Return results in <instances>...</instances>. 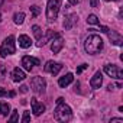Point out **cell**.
Here are the masks:
<instances>
[{"label":"cell","mask_w":123,"mask_h":123,"mask_svg":"<svg viewBox=\"0 0 123 123\" xmlns=\"http://www.w3.org/2000/svg\"><path fill=\"white\" fill-rule=\"evenodd\" d=\"M29 120H31V114H29V111H25L23 117H22V123H28Z\"/></svg>","instance_id":"24"},{"label":"cell","mask_w":123,"mask_h":123,"mask_svg":"<svg viewBox=\"0 0 123 123\" xmlns=\"http://www.w3.org/2000/svg\"><path fill=\"white\" fill-rule=\"evenodd\" d=\"M54 117H55V120H58V122H68V120H71V117H73L71 107L67 106L64 101L56 103V109H55V111H54Z\"/></svg>","instance_id":"2"},{"label":"cell","mask_w":123,"mask_h":123,"mask_svg":"<svg viewBox=\"0 0 123 123\" xmlns=\"http://www.w3.org/2000/svg\"><path fill=\"white\" fill-rule=\"evenodd\" d=\"M31 87L32 90L36 93V94H42L45 93V88H46V81L43 77H33L31 80Z\"/></svg>","instance_id":"5"},{"label":"cell","mask_w":123,"mask_h":123,"mask_svg":"<svg viewBox=\"0 0 123 123\" xmlns=\"http://www.w3.org/2000/svg\"><path fill=\"white\" fill-rule=\"evenodd\" d=\"M73 80H74V75L71 74V73H67L64 77H61L59 80H58V86L59 87H67V86H70L71 83H73Z\"/></svg>","instance_id":"14"},{"label":"cell","mask_w":123,"mask_h":123,"mask_svg":"<svg viewBox=\"0 0 123 123\" xmlns=\"http://www.w3.org/2000/svg\"><path fill=\"white\" fill-rule=\"evenodd\" d=\"M104 2H111V0H104ZM113 2H117V0H113Z\"/></svg>","instance_id":"34"},{"label":"cell","mask_w":123,"mask_h":123,"mask_svg":"<svg viewBox=\"0 0 123 123\" xmlns=\"http://www.w3.org/2000/svg\"><path fill=\"white\" fill-rule=\"evenodd\" d=\"M10 113L9 103H0V116H7Z\"/></svg>","instance_id":"17"},{"label":"cell","mask_w":123,"mask_h":123,"mask_svg":"<svg viewBox=\"0 0 123 123\" xmlns=\"http://www.w3.org/2000/svg\"><path fill=\"white\" fill-rule=\"evenodd\" d=\"M26 78V74L20 70V68H15L13 71H12V80L15 81V83H19V81H23Z\"/></svg>","instance_id":"15"},{"label":"cell","mask_w":123,"mask_h":123,"mask_svg":"<svg viewBox=\"0 0 123 123\" xmlns=\"http://www.w3.org/2000/svg\"><path fill=\"white\" fill-rule=\"evenodd\" d=\"M31 12H32V16H33V18H36V16L41 13V9H39V6L33 5V6H31Z\"/></svg>","instance_id":"22"},{"label":"cell","mask_w":123,"mask_h":123,"mask_svg":"<svg viewBox=\"0 0 123 123\" xmlns=\"http://www.w3.org/2000/svg\"><path fill=\"white\" fill-rule=\"evenodd\" d=\"M5 3V0H0V7H2V5Z\"/></svg>","instance_id":"33"},{"label":"cell","mask_w":123,"mask_h":123,"mask_svg":"<svg viewBox=\"0 0 123 123\" xmlns=\"http://www.w3.org/2000/svg\"><path fill=\"white\" fill-rule=\"evenodd\" d=\"M5 77H6V65L0 64V81H3Z\"/></svg>","instance_id":"23"},{"label":"cell","mask_w":123,"mask_h":123,"mask_svg":"<svg viewBox=\"0 0 123 123\" xmlns=\"http://www.w3.org/2000/svg\"><path fill=\"white\" fill-rule=\"evenodd\" d=\"M61 68H62V65H61L59 62H54V61H48L46 65H45V71L52 74V75H56L61 71Z\"/></svg>","instance_id":"8"},{"label":"cell","mask_w":123,"mask_h":123,"mask_svg":"<svg viewBox=\"0 0 123 123\" xmlns=\"http://www.w3.org/2000/svg\"><path fill=\"white\" fill-rule=\"evenodd\" d=\"M87 23H88V25H98L100 22H98V18H97L96 15H88V18H87Z\"/></svg>","instance_id":"20"},{"label":"cell","mask_w":123,"mask_h":123,"mask_svg":"<svg viewBox=\"0 0 123 123\" xmlns=\"http://www.w3.org/2000/svg\"><path fill=\"white\" fill-rule=\"evenodd\" d=\"M86 68H88V65H87V64H81V65L77 68V74H81V73H83Z\"/></svg>","instance_id":"25"},{"label":"cell","mask_w":123,"mask_h":123,"mask_svg":"<svg viewBox=\"0 0 123 123\" xmlns=\"http://www.w3.org/2000/svg\"><path fill=\"white\" fill-rule=\"evenodd\" d=\"M23 20H25V13H23V12L15 13V16H13V22H15L16 25H22Z\"/></svg>","instance_id":"18"},{"label":"cell","mask_w":123,"mask_h":123,"mask_svg":"<svg viewBox=\"0 0 123 123\" xmlns=\"http://www.w3.org/2000/svg\"><path fill=\"white\" fill-rule=\"evenodd\" d=\"M32 45V41H31V38L28 36V35H20L19 36V46H22V48H29Z\"/></svg>","instance_id":"16"},{"label":"cell","mask_w":123,"mask_h":123,"mask_svg":"<svg viewBox=\"0 0 123 123\" xmlns=\"http://www.w3.org/2000/svg\"><path fill=\"white\" fill-rule=\"evenodd\" d=\"M51 42H52L51 43V51L54 54H58L61 49H62V46H64V39L61 36H56V39H52Z\"/></svg>","instance_id":"11"},{"label":"cell","mask_w":123,"mask_h":123,"mask_svg":"<svg viewBox=\"0 0 123 123\" xmlns=\"http://www.w3.org/2000/svg\"><path fill=\"white\" fill-rule=\"evenodd\" d=\"M31 106H32V111H33L35 116H41V114L45 111V106H43L42 103H39L35 97L31 98Z\"/></svg>","instance_id":"9"},{"label":"cell","mask_w":123,"mask_h":123,"mask_svg":"<svg viewBox=\"0 0 123 123\" xmlns=\"http://www.w3.org/2000/svg\"><path fill=\"white\" fill-rule=\"evenodd\" d=\"M61 7V0H48V6H46V19L48 22H55L58 12Z\"/></svg>","instance_id":"4"},{"label":"cell","mask_w":123,"mask_h":123,"mask_svg":"<svg viewBox=\"0 0 123 123\" xmlns=\"http://www.w3.org/2000/svg\"><path fill=\"white\" fill-rule=\"evenodd\" d=\"M32 31H33V35H35V38L39 41V39L42 38V29H41L38 25H33V26H32Z\"/></svg>","instance_id":"19"},{"label":"cell","mask_w":123,"mask_h":123,"mask_svg":"<svg viewBox=\"0 0 123 123\" xmlns=\"http://www.w3.org/2000/svg\"><path fill=\"white\" fill-rule=\"evenodd\" d=\"M78 20V16L77 15H74V13H71V15H67L65 18H64V29H67V31H70L74 25H75V22Z\"/></svg>","instance_id":"10"},{"label":"cell","mask_w":123,"mask_h":123,"mask_svg":"<svg viewBox=\"0 0 123 123\" xmlns=\"http://www.w3.org/2000/svg\"><path fill=\"white\" fill-rule=\"evenodd\" d=\"M15 94H16L15 91H10V93H9V97H15Z\"/></svg>","instance_id":"32"},{"label":"cell","mask_w":123,"mask_h":123,"mask_svg":"<svg viewBox=\"0 0 123 123\" xmlns=\"http://www.w3.org/2000/svg\"><path fill=\"white\" fill-rule=\"evenodd\" d=\"M101 84H103V75H101L100 71H97V73L93 75V78L90 80V86H91V88L96 90V88H100Z\"/></svg>","instance_id":"12"},{"label":"cell","mask_w":123,"mask_h":123,"mask_svg":"<svg viewBox=\"0 0 123 123\" xmlns=\"http://www.w3.org/2000/svg\"><path fill=\"white\" fill-rule=\"evenodd\" d=\"M110 123H123V119L116 117V119H111V120H110Z\"/></svg>","instance_id":"26"},{"label":"cell","mask_w":123,"mask_h":123,"mask_svg":"<svg viewBox=\"0 0 123 123\" xmlns=\"http://www.w3.org/2000/svg\"><path fill=\"white\" fill-rule=\"evenodd\" d=\"M100 31H101V32H103V33H107V32H109V31H110V29H109V28H107V26H100Z\"/></svg>","instance_id":"29"},{"label":"cell","mask_w":123,"mask_h":123,"mask_svg":"<svg viewBox=\"0 0 123 123\" xmlns=\"http://www.w3.org/2000/svg\"><path fill=\"white\" fill-rule=\"evenodd\" d=\"M90 5H91V7H97L98 6V0H90Z\"/></svg>","instance_id":"28"},{"label":"cell","mask_w":123,"mask_h":123,"mask_svg":"<svg viewBox=\"0 0 123 123\" xmlns=\"http://www.w3.org/2000/svg\"><path fill=\"white\" fill-rule=\"evenodd\" d=\"M103 45H104V42L98 35H90L84 42V49H86L87 54L96 55L103 49Z\"/></svg>","instance_id":"1"},{"label":"cell","mask_w":123,"mask_h":123,"mask_svg":"<svg viewBox=\"0 0 123 123\" xmlns=\"http://www.w3.org/2000/svg\"><path fill=\"white\" fill-rule=\"evenodd\" d=\"M20 93H23V94L28 93V86H22V87H20Z\"/></svg>","instance_id":"30"},{"label":"cell","mask_w":123,"mask_h":123,"mask_svg":"<svg viewBox=\"0 0 123 123\" xmlns=\"http://www.w3.org/2000/svg\"><path fill=\"white\" fill-rule=\"evenodd\" d=\"M22 65H23V68H25L26 71H32L35 65H39V59H36V58H33V56L25 55V56L22 58Z\"/></svg>","instance_id":"7"},{"label":"cell","mask_w":123,"mask_h":123,"mask_svg":"<svg viewBox=\"0 0 123 123\" xmlns=\"http://www.w3.org/2000/svg\"><path fill=\"white\" fill-rule=\"evenodd\" d=\"M16 52V45H15V36L13 35H10V36H7L5 41H3V43H2V46H0V56H7V55H12V54H15Z\"/></svg>","instance_id":"3"},{"label":"cell","mask_w":123,"mask_h":123,"mask_svg":"<svg viewBox=\"0 0 123 123\" xmlns=\"http://www.w3.org/2000/svg\"><path fill=\"white\" fill-rule=\"evenodd\" d=\"M7 120L12 122V123H13V122H18V120H19V113H18V110H12V114H10V117H9Z\"/></svg>","instance_id":"21"},{"label":"cell","mask_w":123,"mask_h":123,"mask_svg":"<svg viewBox=\"0 0 123 123\" xmlns=\"http://www.w3.org/2000/svg\"><path fill=\"white\" fill-rule=\"evenodd\" d=\"M0 20H2V15H0Z\"/></svg>","instance_id":"35"},{"label":"cell","mask_w":123,"mask_h":123,"mask_svg":"<svg viewBox=\"0 0 123 123\" xmlns=\"http://www.w3.org/2000/svg\"><path fill=\"white\" fill-rule=\"evenodd\" d=\"M107 35H109V39H110V42L113 43V45H116V46H120L122 43H123V39H122V36L117 33V32H114V31H109L107 32Z\"/></svg>","instance_id":"13"},{"label":"cell","mask_w":123,"mask_h":123,"mask_svg":"<svg viewBox=\"0 0 123 123\" xmlns=\"http://www.w3.org/2000/svg\"><path fill=\"white\" fill-rule=\"evenodd\" d=\"M5 96H7V91L3 87H0V97H5Z\"/></svg>","instance_id":"27"},{"label":"cell","mask_w":123,"mask_h":123,"mask_svg":"<svg viewBox=\"0 0 123 123\" xmlns=\"http://www.w3.org/2000/svg\"><path fill=\"white\" fill-rule=\"evenodd\" d=\"M104 73L111 77V78H117V80H122L123 78V71L117 67V65H113V64H107L104 65Z\"/></svg>","instance_id":"6"},{"label":"cell","mask_w":123,"mask_h":123,"mask_svg":"<svg viewBox=\"0 0 123 123\" xmlns=\"http://www.w3.org/2000/svg\"><path fill=\"white\" fill-rule=\"evenodd\" d=\"M68 2H70V5L75 6V5H78V2H80V0H68Z\"/></svg>","instance_id":"31"}]
</instances>
